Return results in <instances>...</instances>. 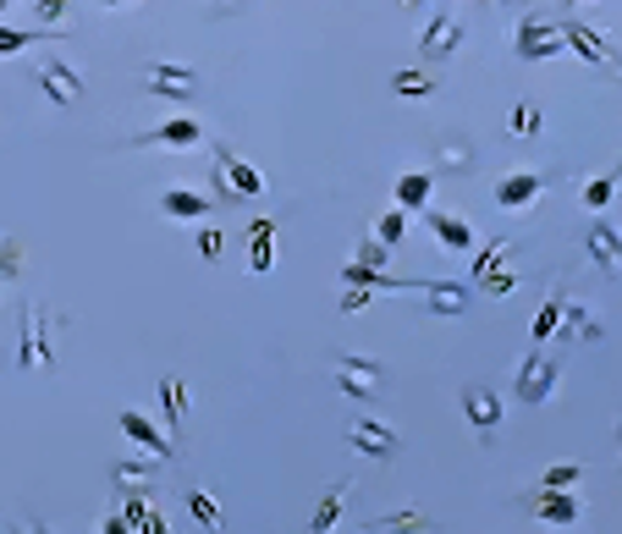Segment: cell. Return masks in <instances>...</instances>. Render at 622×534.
Returning a JSON list of instances; mask_svg holds the SVG:
<instances>
[{"mask_svg": "<svg viewBox=\"0 0 622 534\" xmlns=\"http://www.w3.org/2000/svg\"><path fill=\"white\" fill-rule=\"evenodd\" d=\"M557 381H562V359L546 347H528L523 359H518V375H512V397L523 408H546L557 397Z\"/></svg>", "mask_w": 622, "mask_h": 534, "instance_id": "6da1fadb", "label": "cell"}, {"mask_svg": "<svg viewBox=\"0 0 622 534\" xmlns=\"http://www.w3.org/2000/svg\"><path fill=\"white\" fill-rule=\"evenodd\" d=\"M55 331L61 320L45 303H23V370H55Z\"/></svg>", "mask_w": 622, "mask_h": 534, "instance_id": "7a4b0ae2", "label": "cell"}, {"mask_svg": "<svg viewBox=\"0 0 622 534\" xmlns=\"http://www.w3.org/2000/svg\"><path fill=\"white\" fill-rule=\"evenodd\" d=\"M336 386L352 402H381L386 397V364L370 359V352H341L336 359Z\"/></svg>", "mask_w": 622, "mask_h": 534, "instance_id": "3957f363", "label": "cell"}, {"mask_svg": "<svg viewBox=\"0 0 622 534\" xmlns=\"http://www.w3.org/2000/svg\"><path fill=\"white\" fill-rule=\"evenodd\" d=\"M512 50H518L523 61H551V55H562V50H568L562 23H557V17H523V23L512 28Z\"/></svg>", "mask_w": 622, "mask_h": 534, "instance_id": "277c9868", "label": "cell"}, {"mask_svg": "<svg viewBox=\"0 0 622 534\" xmlns=\"http://www.w3.org/2000/svg\"><path fill=\"white\" fill-rule=\"evenodd\" d=\"M215 188H221V199H253V194H264V171L259 165H248L242 154H232L226 144H215Z\"/></svg>", "mask_w": 622, "mask_h": 534, "instance_id": "5b68a950", "label": "cell"}, {"mask_svg": "<svg viewBox=\"0 0 622 534\" xmlns=\"http://www.w3.org/2000/svg\"><path fill=\"white\" fill-rule=\"evenodd\" d=\"M562 39H568V45H573V50H579L589 66H611V72H622V50H617V45H611V39L595 28V23H584V17H568V23H562Z\"/></svg>", "mask_w": 622, "mask_h": 534, "instance_id": "8992f818", "label": "cell"}, {"mask_svg": "<svg viewBox=\"0 0 622 534\" xmlns=\"http://www.w3.org/2000/svg\"><path fill=\"white\" fill-rule=\"evenodd\" d=\"M347 447L352 452H364V458H397L402 452V435L391 430V424H381V419H347Z\"/></svg>", "mask_w": 622, "mask_h": 534, "instance_id": "52a82bcc", "label": "cell"}, {"mask_svg": "<svg viewBox=\"0 0 622 534\" xmlns=\"http://www.w3.org/2000/svg\"><path fill=\"white\" fill-rule=\"evenodd\" d=\"M463 17L458 12H435L430 23H424V34H419V55L424 61H447V55H458L463 50Z\"/></svg>", "mask_w": 622, "mask_h": 534, "instance_id": "ba28073f", "label": "cell"}, {"mask_svg": "<svg viewBox=\"0 0 622 534\" xmlns=\"http://www.w3.org/2000/svg\"><path fill=\"white\" fill-rule=\"evenodd\" d=\"M39 88H45L50 105H77L83 100V72L66 55H45L39 61Z\"/></svg>", "mask_w": 622, "mask_h": 534, "instance_id": "9c48e42d", "label": "cell"}, {"mask_svg": "<svg viewBox=\"0 0 622 534\" xmlns=\"http://www.w3.org/2000/svg\"><path fill=\"white\" fill-rule=\"evenodd\" d=\"M523 507H528V518L546 523V529H568V523L584 518V501H579L573 490H528Z\"/></svg>", "mask_w": 622, "mask_h": 534, "instance_id": "30bf717a", "label": "cell"}, {"mask_svg": "<svg viewBox=\"0 0 622 534\" xmlns=\"http://www.w3.org/2000/svg\"><path fill=\"white\" fill-rule=\"evenodd\" d=\"M194 144H204V127H199L194 116H171V122H160V127L127 138V149H194Z\"/></svg>", "mask_w": 622, "mask_h": 534, "instance_id": "8fae6325", "label": "cell"}, {"mask_svg": "<svg viewBox=\"0 0 622 534\" xmlns=\"http://www.w3.org/2000/svg\"><path fill=\"white\" fill-rule=\"evenodd\" d=\"M144 83H149V95H160V100H188L194 88H199V72L194 66H176V61H149L144 66Z\"/></svg>", "mask_w": 622, "mask_h": 534, "instance_id": "7c38bea8", "label": "cell"}, {"mask_svg": "<svg viewBox=\"0 0 622 534\" xmlns=\"http://www.w3.org/2000/svg\"><path fill=\"white\" fill-rule=\"evenodd\" d=\"M419 298L430 303V320H463L474 303V287L463 282H419Z\"/></svg>", "mask_w": 622, "mask_h": 534, "instance_id": "4fadbf2b", "label": "cell"}, {"mask_svg": "<svg viewBox=\"0 0 622 534\" xmlns=\"http://www.w3.org/2000/svg\"><path fill=\"white\" fill-rule=\"evenodd\" d=\"M546 194V171H507L496 183V204L501 210H535Z\"/></svg>", "mask_w": 622, "mask_h": 534, "instance_id": "5bb4252c", "label": "cell"}, {"mask_svg": "<svg viewBox=\"0 0 622 534\" xmlns=\"http://www.w3.org/2000/svg\"><path fill=\"white\" fill-rule=\"evenodd\" d=\"M116 424H122V435H127V440H138V452H144L149 463H160V458H176L171 435H160V430H154V424H149L138 408H122V413H116Z\"/></svg>", "mask_w": 622, "mask_h": 534, "instance_id": "9a60e30c", "label": "cell"}, {"mask_svg": "<svg viewBox=\"0 0 622 534\" xmlns=\"http://www.w3.org/2000/svg\"><path fill=\"white\" fill-rule=\"evenodd\" d=\"M463 419L480 430V435H496L501 430V419H507V408H501V397L490 392V386H463Z\"/></svg>", "mask_w": 622, "mask_h": 534, "instance_id": "2e32d148", "label": "cell"}, {"mask_svg": "<svg viewBox=\"0 0 622 534\" xmlns=\"http://www.w3.org/2000/svg\"><path fill=\"white\" fill-rule=\"evenodd\" d=\"M584 248H589V259L600 264V276H622V232H617L611 221H595V226L584 232Z\"/></svg>", "mask_w": 622, "mask_h": 534, "instance_id": "e0dca14e", "label": "cell"}, {"mask_svg": "<svg viewBox=\"0 0 622 534\" xmlns=\"http://www.w3.org/2000/svg\"><path fill=\"white\" fill-rule=\"evenodd\" d=\"M210 210H215V199L194 194V188H165L160 194V215H171V221H210Z\"/></svg>", "mask_w": 622, "mask_h": 534, "instance_id": "ac0fdd59", "label": "cell"}, {"mask_svg": "<svg viewBox=\"0 0 622 534\" xmlns=\"http://www.w3.org/2000/svg\"><path fill=\"white\" fill-rule=\"evenodd\" d=\"M430 232L440 237V248H458V253H474V226L452 210H435L430 204Z\"/></svg>", "mask_w": 622, "mask_h": 534, "instance_id": "d6986e66", "label": "cell"}, {"mask_svg": "<svg viewBox=\"0 0 622 534\" xmlns=\"http://www.w3.org/2000/svg\"><path fill=\"white\" fill-rule=\"evenodd\" d=\"M276 232H282V226L264 221V215L248 226V264H253V276H264V271L276 264Z\"/></svg>", "mask_w": 622, "mask_h": 534, "instance_id": "ffe728a7", "label": "cell"}, {"mask_svg": "<svg viewBox=\"0 0 622 534\" xmlns=\"http://www.w3.org/2000/svg\"><path fill=\"white\" fill-rule=\"evenodd\" d=\"M160 408H165L171 447H176V440H183V430H188V386L176 381V375H165V381H160Z\"/></svg>", "mask_w": 622, "mask_h": 534, "instance_id": "44dd1931", "label": "cell"}, {"mask_svg": "<svg viewBox=\"0 0 622 534\" xmlns=\"http://www.w3.org/2000/svg\"><path fill=\"white\" fill-rule=\"evenodd\" d=\"M347 496H352V480H336V485L320 496V507H314V518H309V534H331V529L341 523V512H347Z\"/></svg>", "mask_w": 622, "mask_h": 534, "instance_id": "7402d4cb", "label": "cell"}, {"mask_svg": "<svg viewBox=\"0 0 622 534\" xmlns=\"http://www.w3.org/2000/svg\"><path fill=\"white\" fill-rule=\"evenodd\" d=\"M430 199H435V176L430 171H402L397 176V210L408 215V210H430Z\"/></svg>", "mask_w": 622, "mask_h": 534, "instance_id": "603a6c76", "label": "cell"}, {"mask_svg": "<svg viewBox=\"0 0 622 534\" xmlns=\"http://www.w3.org/2000/svg\"><path fill=\"white\" fill-rule=\"evenodd\" d=\"M364 529H370V534H435V518L419 512V507H402V512H391V518H370Z\"/></svg>", "mask_w": 622, "mask_h": 534, "instance_id": "cb8c5ba5", "label": "cell"}, {"mask_svg": "<svg viewBox=\"0 0 622 534\" xmlns=\"http://www.w3.org/2000/svg\"><path fill=\"white\" fill-rule=\"evenodd\" d=\"M573 336L600 341V320H595V309H589V303H579V298H568V303H562V341H573Z\"/></svg>", "mask_w": 622, "mask_h": 534, "instance_id": "d4e9b609", "label": "cell"}, {"mask_svg": "<svg viewBox=\"0 0 622 534\" xmlns=\"http://www.w3.org/2000/svg\"><path fill=\"white\" fill-rule=\"evenodd\" d=\"M435 72H424V66H402V72H391V95L397 100H430L435 95Z\"/></svg>", "mask_w": 622, "mask_h": 534, "instance_id": "484cf974", "label": "cell"}, {"mask_svg": "<svg viewBox=\"0 0 622 534\" xmlns=\"http://www.w3.org/2000/svg\"><path fill=\"white\" fill-rule=\"evenodd\" d=\"M617 188H622V165H611V171H595L589 183H584V204H589V210H606V204L617 199Z\"/></svg>", "mask_w": 622, "mask_h": 534, "instance_id": "4316f807", "label": "cell"}, {"mask_svg": "<svg viewBox=\"0 0 622 534\" xmlns=\"http://www.w3.org/2000/svg\"><path fill=\"white\" fill-rule=\"evenodd\" d=\"M435 165H440V171H452V176H463V171L474 165V149L452 133V138H440V144H435Z\"/></svg>", "mask_w": 622, "mask_h": 534, "instance_id": "83f0119b", "label": "cell"}, {"mask_svg": "<svg viewBox=\"0 0 622 534\" xmlns=\"http://www.w3.org/2000/svg\"><path fill=\"white\" fill-rule=\"evenodd\" d=\"M540 127H546V116H540L535 100H518V105L507 111V133H512V138H535Z\"/></svg>", "mask_w": 622, "mask_h": 534, "instance_id": "f1b7e54d", "label": "cell"}, {"mask_svg": "<svg viewBox=\"0 0 622 534\" xmlns=\"http://www.w3.org/2000/svg\"><path fill=\"white\" fill-rule=\"evenodd\" d=\"M402 232H408V215H402V210L391 204V210H381V215H375V232H370V237H375V243H381V248L391 253V248L402 243Z\"/></svg>", "mask_w": 622, "mask_h": 534, "instance_id": "f546056e", "label": "cell"}, {"mask_svg": "<svg viewBox=\"0 0 622 534\" xmlns=\"http://www.w3.org/2000/svg\"><path fill=\"white\" fill-rule=\"evenodd\" d=\"M562 303H568V293H562V287L540 303V314H535V341H551V336L562 331Z\"/></svg>", "mask_w": 622, "mask_h": 534, "instance_id": "4dcf8cb0", "label": "cell"}, {"mask_svg": "<svg viewBox=\"0 0 622 534\" xmlns=\"http://www.w3.org/2000/svg\"><path fill=\"white\" fill-rule=\"evenodd\" d=\"M507 253H512V237H490V243H485V248H474V276H480V282H485V276H490V271H496V264H501V259H507Z\"/></svg>", "mask_w": 622, "mask_h": 534, "instance_id": "1f68e13d", "label": "cell"}, {"mask_svg": "<svg viewBox=\"0 0 622 534\" xmlns=\"http://www.w3.org/2000/svg\"><path fill=\"white\" fill-rule=\"evenodd\" d=\"M17 276H23V237L7 232L0 237V282H17Z\"/></svg>", "mask_w": 622, "mask_h": 534, "instance_id": "d6a6232c", "label": "cell"}, {"mask_svg": "<svg viewBox=\"0 0 622 534\" xmlns=\"http://www.w3.org/2000/svg\"><path fill=\"white\" fill-rule=\"evenodd\" d=\"M149 474H154V463H149V458H127V463H116V469H111V480H116L122 490H144V480H149Z\"/></svg>", "mask_w": 622, "mask_h": 534, "instance_id": "836d02e7", "label": "cell"}, {"mask_svg": "<svg viewBox=\"0 0 622 534\" xmlns=\"http://www.w3.org/2000/svg\"><path fill=\"white\" fill-rule=\"evenodd\" d=\"M188 507H194V518H199L204 529H221V523H226V512H221V501H215L210 490H199V485L188 490Z\"/></svg>", "mask_w": 622, "mask_h": 534, "instance_id": "e575fe53", "label": "cell"}, {"mask_svg": "<svg viewBox=\"0 0 622 534\" xmlns=\"http://www.w3.org/2000/svg\"><path fill=\"white\" fill-rule=\"evenodd\" d=\"M579 480H584V469H579V463H551V469H546V480H540V490H573Z\"/></svg>", "mask_w": 622, "mask_h": 534, "instance_id": "d590c367", "label": "cell"}, {"mask_svg": "<svg viewBox=\"0 0 622 534\" xmlns=\"http://www.w3.org/2000/svg\"><path fill=\"white\" fill-rule=\"evenodd\" d=\"M480 293H490V298H512V293H518V271H507V264H496V271L480 282Z\"/></svg>", "mask_w": 622, "mask_h": 534, "instance_id": "8d00e7d4", "label": "cell"}, {"mask_svg": "<svg viewBox=\"0 0 622 534\" xmlns=\"http://www.w3.org/2000/svg\"><path fill=\"white\" fill-rule=\"evenodd\" d=\"M39 34H28V28H0V55H17V50H28Z\"/></svg>", "mask_w": 622, "mask_h": 534, "instance_id": "74e56055", "label": "cell"}, {"mask_svg": "<svg viewBox=\"0 0 622 534\" xmlns=\"http://www.w3.org/2000/svg\"><path fill=\"white\" fill-rule=\"evenodd\" d=\"M352 264H364V271H381V264H386V248H381L375 237H364V248H359V259H352Z\"/></svg>", "mask_w": 622, "mask_h": 534, "instance_id": "f35d334b", "label": "cell"}, {"mask_svg": "<svg viewBox=\"0 0 622 534\" xmlns=\"http://www.w3.org/2000/svg\"><path fill=\"white\" fill-rule=\"evenodd\" d=\"M221 248H226V237H221L215 226H199V253H204V259H221Z\"/></svg>", "mask_w": 622, "mask_h": 534, "instance_id": "ab89813d", "label": "cell"}, {"mask_svg": "<svg viewBox=\"0 0 622 534\" xmlns=\"http://www.w3.org/2000/svg\"><path fill=\"white\" fill-rule=\"evenodd\" d=\"M34 12H39V23H50V28H61V17H66L72 7H66V0H45V7H34Z\"/></svg>", "mask_w": 622, "mask_h": 534, "instance_id": "60d3db41", "label": "cell"}, {"mask_svg": "<svg viewBox=\"0 0 622 534\" xmlns=\"http://www.w3.org/2000/svg\"><path fill=\"white\" fill-rule=\"evenodd\" d=\"M359 309H370V293H359V287H341V314H359Z\"/></svg>", "mask_w": 622, "mask_h": 534, "instance_id": "b9f144b4", "label": "cell"}, {"mask_svg": "<svg viewBox=\"0 0 622 534\" xmlns=\"http://www.w3.org/2000/svg\"><path fill=\"white\" fill-rule=\"evenodd\" d=\"M100 534H133V529H127V518H122V507H116V512H105Z\"/></svg>", "mask_w": 622, "mask_h": 534, "instance_id": "7bdbcfd3", "label": "cell"}, {"mask_svg": "<svg viewBox=\"0 0 622 534\" xmlns=\"http://www.w3.org/2000/svg\"><path fill=\"white\" fill-rule=\"evenodd\" d=\"M7 529H12V534H50V529H45V523H23V518H12V523H7Z\"/></svg>", "mask_w": 622, "mask_h": 534, "instance_id": "ee69618b", "label": "cell"}, {"mask_svg": "<svg viewBox=\"0 0 622 534\" xmlns=\"http://www.w3.org/2000/svg\"><path fill=\"white\" fill-rule=\"evenodd\" d=\"M617 447H622V424H617Z\"/></svg>", "mask_w": 622, "mask_h": 534, "instance_id": "f6af8a7d", "label": "cell"}]
</instances>
